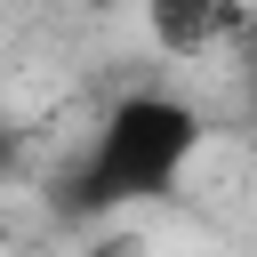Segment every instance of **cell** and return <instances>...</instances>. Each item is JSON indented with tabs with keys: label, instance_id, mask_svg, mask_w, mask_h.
I'll return each instance as SVG.
<instances>
[{
	"label": "cell",
	"instance_id": "obj_1",
	"mask_svg": "<svg viewBox=\"0 0 257 257\" xmlns=\"http://www.w3.org/2000/svg\"><path fill=\"white\" fill-rule=\"evenodd\" d=\"M201 137H209V120H201L185 96H169V88H128V96L104 104V120H96L88 145H80V161L56 177L48 209L72 217V225H104V217H120V209L169 201L177 177L193 169Z\"/></svg>",
	"mask_w": 257,
	"mask_h": 257
},
{
	"label": "cell",
	"instance_id": "obj_2",
	"mask_svg": "<svg viewBox=\"0 0 257 257\" xmlns=\"http://www.w3.org/2000/svg\"><path fill=\"white\" fill-rule=\"evenodd\" d=\"M145 8V32H153V48L161 56H209L225 32H233V16H241V0H137Z\"/></svg>",
	"mask_w": 257,
	"mask_h": 257
},
{
	"label": "cell",
	"instance_id": "obj_3",
	"mask_svg": "<svg viewBox=\"0 0 257 257\" xmlns=\"http://www.w3.org/2000/svg\"><path fill=\"white\" fill-rule=\"evenodd\" d=\"M225 40H233V80H241V96H249V112H257V16L241 8Z\"/></svg>",
	"mask_w": 257,
	"mask_h": 257
},
{
	"label": "cell",
	"instance_id": "obj_4",
	"mask_svg": "<svg viewBox=\"0 0 257 257\" xmlns=\"http://www.w3.org/2000/svg\"><path fill=\"white\" fill-rule=\"evenodd\" d=\"M80 257H145V241H137V233H96Z\"/></svg>",
	"mask_w": 257,
	"mask_h": 257
},
{
	"label": "cell",
	"instance_id": "obj_5",
	"mask_svg": "<svg viewBox=\"0 0 257 257\" xmlns=\"http://www.w3.org/2000/svg\"><path fill=\"white\" fill-rule=\"evenodd\" d=\"M16 161H24V137H16V120L0 112V177H16Z\"/></svg>",
	"mask_w": 257,
	"mask_h": 257
},
{
	"label": "cell",
	"instance_id": "obj_6",
	"mask_svg": "<svg viewBox=\"0 0 257 257\" xmlns=\"http://www.w3.org/2000/svg\"><path fill=\"white\" fill-rule=\"evenodd\" d=\"M80 8H112V0H80Z\"/></svg>",
	"mask_w": 257,
	"mask_h": 257
}]
</instances>
